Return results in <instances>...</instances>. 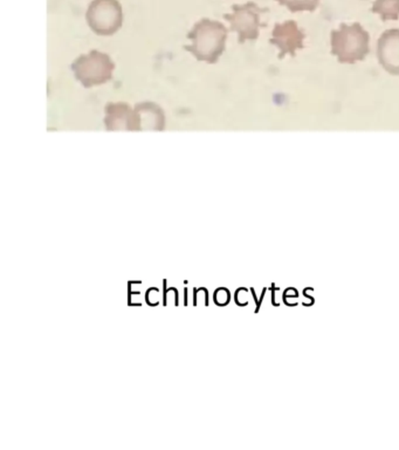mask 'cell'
<instances>
[{
    "instance_id": "3957f363",
    "label": "cell",
    "mask_w": 399,
    "mask_h": 450,
    "mask_svg": "<svg viewBox=\"0 0 399 450\" xmlns=\"http://www.w3.org/2000/svg\"><path fill=\"white\" fill-rule=\"evenodd\" d=\"M114 68V62L109 55L99 51L79 57L72 65L75 77L87 88L109 81L113 77Z\"/></svg>"
},
{
    "instance_id": "6da1fadb",
    "label": "cell",
    "mask_w": 399,
    "mask_h": 450,
    "mask_svg": "<svg viewBox=\"0 0 399 450\" xmlns=\"http://www.w3.org/2000/svg\"><path fill=\"white\" fill-rule=\"evenodd\" d=\"M187 38L192 40V45L184 47L186 51L199 61L216 63L225 51L227 28L219 21L202 19L194 25Z\"/></svg>"
},
{
    "instance_id": "7a4b0ae2",
    "label": "cell",
    "mask_w": 399,
    "mask_h": 450,
    "mask_svg": "<svg viewBox=\"0 0 399 450\" xmlns=\"http://www.w3.org/2000/svg\"><path fill=\"white\" fill-rule=\"evenodd\" d=\"M369 40L368 32L360 23H342L338 30L331 32V53L342 63H355L370 51Z\"/></svg>"
},
{
    "instance_id": "9c48e42d",
    "label": "cell",
    "mask_w": 399,
    "mask_h": 450,
    "mask_svg": "<svg viewBox=\"0 0 399 450\" xmlns=\"http://www.w3.org/2000/svg\"><path fill=\"white\" fill-rule=\"evenodd\" d=\"M135 110L140 117L141 130H163L165 119L162 108L152 102L136 105Z\"/></svg>"
},
{
    "instance_id": "ba28073f",
    "label": "cell",
    "mask_w": 399,
    "mask_h": 450,
    "mask_svg": "<svg viewBox=\"0 0 399 450\" xmlns=\"http://www.w3.org/2000/svg\"><path fill=\"white\" fill-rule=\"evenodd\" d=\"M377 57L384 70L399 75V30L384 32L377 43Z\"/></svg>"
},
{
    "instance_id": "277c9868",
    "label": "cell",
    "mask_w": 399,
    "mask_h": 450,
    "mask_svg": "<svg viewBox=\"0 0 399 450\" xmlns=\"http://www.w3.org/2000/svg\"><path fill=\"white\" fill-rule=\"evenodd\" d=\"M90 28L100 35H112L123 23V12L117 0H93L87 14Z\"/></svg>"
},
{
    "instance_id": "30bf717a",
    "label": "cell",
    "mask_w": 399,
    "mask_h": 450,
    "mask_svg": "<svg viewBox=\"0 0 399 450\" xmlns=\"http://www.w3.org/2000/svg\"><path fill=\"white\" fill-rule=\"evenodd\" d=\"M371 11L380 14L383 21L399 19V0H375Z\"/></svg>"
},
{
    "instance_id": "52a82bcc",
    "label": "cell",
    "mask_w": 399,
    "mask_h": 450,
    "mask_svg": "<svg viewBox=\"0 0 399 450\" xmlns=\"http://www.w3.org/2000/svg\"><path fill=\"white\" fill-rule=\"evenodd\" d=\"M105 124L107 130H141L139 114L124 102L105 106Z\"/></svg>"
},
{
    "instance_id": "8992f818",
    "label": "cell",
    "mask_w": 399,
    "mask_h": 450,
    "mask_svg": "<svg viewBox=\"0 0 399 450\" xmlns=\"http://www.w3.org/2000/svg\"><path fill=\"white\" fill-rule=\"evenodd\" d=\"M303 40L305 33L303 30L298 28L295 21L289 20L286 23H276L269 43L279 48V58L283 59L286 55L295 57L296 51L303 48Z\"/></svg>"
},
{
    "instance_id": "8fae6325",
    "label": "cell",
    "mask_w": 399,
    "mask_h": 450,
    "mask_svg": "<svg viewBox=\"0 0 399 450\" xmlns=\"http://www.w3.org/2000/svg\"><path fill=\"white\" fill-rule=\"evenodd\" d=\"M280 5L286 6L289 11L313 12L318 8L320 0H276Z\"/></svg>"
},
{
    "instance_id": "5b68a950",
    "label": "cell",
    "mask_w": 399,
    "mask_h": 450,
    "mask_svg": "<svg viewBox=\"0 0 399 450\" xmlns=\"http://www.w3.org/2000/svg\"><path fill=\"white\" fill-rule=\"evenodd\" d=\"M231 14H225L224 18L231 23V31L238 33L239 43H244L246 40H256L259 37L260 16L267 11L261 8L256 3L244 5H234Z\"/></svg>"
}]
</instances>
